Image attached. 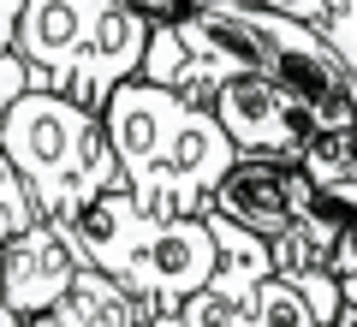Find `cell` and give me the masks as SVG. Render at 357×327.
Listing matches in <instances>:
<instances>
[{"label":"cell","mask_w":357,"mask_h":327,"mask_svg":"<svg viewBox=\"0 0 357 327\" xmlns=\"http://www.w3.org/2000/svg\"><path fill=\"white\" fill-rule=\"evenodd\" d=\"M256 327H321L310 310V291L286 274H268L256 291Z\"/></svg>","instance_id":"cell-11"},{"label":"cell","mask_w":357,"mask_h":327,"mask_svg":"<svg viewBox=\"0 0 357 327\" xmlns=\"http://www.w3.org/2000/svg\"><path fill=\"white\" fill-rule=\"evenodd\" d=\"M60 227V238L72 244L77 268H96V274L107 280H126L131 256H137L143 244V227H149V214L131 202V190H102L96 202H84V208L72 214V220H54Z\"/></svg>","instance_id":"cell-8"},{"label":"cell","mask_w":357,"mask_h":327,"mask_svg":"<svg viewBox=\"0 0 357 327\" xmlns=\"http://www.w3.org/2000/svg\"><path fill=\"white\" fill-rule=\"evenodd\" d=\"M18 13H24V0H0V48H13V36H18Z\"/></svg>","instance_id":"cell-18"},{"label":"cell","mask_w":357,"mask_h":327,"mask_svg":"<svg viewBox=\"0 0 357 327\" xmlns=\"http://www.w3.org/2000/svg\"><path fill=\"white\" fill-rule=\"evenodd\" d=\"M30 89V72H24V60H18L13 48H0V119H6V107H13L18 96Z\"/></svg>","instance_id":"cell-15"},{"label":"cell","mask_w":357,"mask_h":327,"mask_svg":"<svg viewBox=\"0 0 357 327\" xmlns=\"http://www.w3.org/2000/svg\"><path fill=\"white\" fill-rule=\"evenodd\" d=\"M149 18L126 0H24L13 54L24 60L30 89L66 96L102 114L107 96L143 72Z\"/></svg>","instance_id":"cell-2"},{"label":"cell","mask_w":357,"mask_h":327,"mask_svg":"<svg viewBox=\"0 0 357 327\" xmlns=\"http://www.w3.org/2000/svg\"><path fill=\"white\" fill-rule=\"evenodd\" d=\"M256 6H268V13H286V18H298V24H316L328 0H256Z\"/></svg>","instance_id":"cell-16"},{"label":"cell","mask_w":357,"mask_h":327,"mask_svg":"<svg viewBox=\"0 0 357 327\" xmlns=\"http://www.w3.org/2000/svg\"><path fill=\"white\" fill-rule=\"evenodd\" d=\"M126 6H131V13H143L149 24H167V18H178L191 0H126Z\"/></svg>","instance_id":"cell-17"},{"label":"cell","mask_w":357,"mask_h":327,"mask_svg":"<svg viewBox=\"0 0 357 327\" xmlns=\"http://www.w3.org/2000/svg\"><path fill=\"white\" fill-rule=\"evenodd\" d=\"M333 327H340V321H333Z\"/></svg>","instance_id":"cell-20"},{"label":"cell","mask_w":357,"mask_h":327,"mask_svg":"<svg viewBox=\"0 0 357 327\" xmlns=\"http://www.w3.org/2000/svg\"><path fill=\"white\" fill-rule=\"evenodd\" d=\"M77 280V256L60 238L54 220H36L30 232L0 244V298L18 310V321H42L54 303L66 298V286Z\"/></svg>","instance_id":"cell-7"},{"label":"cell","mask_w":357,"mask_h":327,"mask_svg":"<svg viewBox=\"0 0 357 327\" xmlns=\"http://www.w3.org/2000/svg\"><path fill=\"white\" fill-rule=\"evenodd\" d=\"M203 214H220V220H232L238 232L274 244V238L298 232L310 214H316V185H310V173L298 161L238 155V161L227 167V178L215 185V197H208Z\"/></svg>","instance_id":"cell-5"},{"label":"cell","mask_w":357,"mask_h":327,"mask_svg":"<svg viewBox=\"0 0 357 327\" xmlns=\"http://www.w3.org/2000/svg\"><path fill=\"white\" fill-rule=\"evenodd\" d=\"M107 149L119 161V185L131 190L149 220H178V214H203L238 149L215 126L208 107L155 89L143 77L119 84L102 107Z\"/></svg>","instance_id":"cell-1"},{"label":"cell","mask_w":357,"mask_h":327,"mask_svg":"<svg viewBox=\"0 0 357 327\" xmlns=\"http://www.w3.org/2000/svg\"><path fill=\"white\" fill-rule=\"evenodd\" d=\"M215 268H220V250H215L208 220L203 214H178V220H149L143 227V244L119 286L137 298L149 327H173L178 310L215 280Z\"/></svg>","instance_id":"cell-4"},{"label":"cell","mask_w":357,"mask_h":327,"mask_svg":"<svg viewBox=\"0 0 357 327\" xmlns=\"http://www.w3.org/2000/svg\"><path fill=\"white\" fill-rule=\"evenodd\" d=\"M36 220H42V214H36V202H30L24 178H18L13 155L0 149V244H6V238H18V232H30Z\"/></svg>","instance_id":"cell-12"},{"label":"cell","mask_w":357,"mask_h":327,"mask_svg":"<svg viewBox=\"0 0 357 327\" xmlns=\"http://www.w3.org/2000/svg\"><path fill=\"white\" fill-rule=\"evenodd\" d=\"M333 280H340V315H357V214L345 220L340 244H333Z\"/></svg>","instance_id":"cell-14"},{"label":"cell","mask_w":357,"mask_h":327,"mask_svg":"<svg viewBox=\"0 0 357 327\" xmlns=\"http://www.w3.org/2000/svg\"><path fill=\"white\" fill-rule=\"evenodd\" d=\"M208 114L227 131L238 155H274V161H298L304 143L316 137V119L286 96L268 72H238L208 96Z\"/></svg>","instance_id":"cell-6"},{"label":"cell","mask_w":357,"mask_h":327,"mask_svg":"<svg viewBox=\"0 0 357 327\" xmlns=\"http://www.w3.org/2000/svg\"><path fill=\"white\" fill-rule=\"evenodd\" d=\"M0 327H24V321H18V310H13L6 298H0Z\"/></svg>","instance_id":"cell-19"},{"label":"cell","mask_w":357,"mask_h":327,"mask_svg":"<svg viewBox=\"0 0 357 327\" xmlns=\"http://www.w3.org/2000/svg\"><path fill=\"white\" fill-rule=\"evenodd\" d=\"M298 167L310 173V185L321 190L328 202L357 214V126H333V131H316L298 155Z\"/></svg>","instance_id":"cell-10"},{"label":"cell","mask_w":357,"mask_h":327,"mask_svg":"<svg viewBox=\"0 0 357 327\" xmlns=\"http://www.w3.org/2000/svg\"><path fill=\"white\" fill-rule=\"evenodd\" d=\"M310 30H316V36L345 60V72L357 77V0H328V6H321V18H316Z\"/></svg>","instance_id":"cell-13"},{"label":"cell","mask_w":357,"mask_h":327,"mask_svg":"<svg viewBox=\"0 0 357 327\" xmlns=\"http://www.w3.org/2000/svg\"><path fill=\"white\" fill-rule=\"evenodd\" d=\"M0 149L13 155L42 220H72L102 190H119V161L107 149L102 114H89L66 96H48V89H24L6 107Z\"/></svg>","instance_id":"cell-3"},{"label":"cell","mask_w":357,"mask_h":327,"mask_svg":"<svg viewBox=\"0 0 357 327\" xmlns=\"http://www.w3.org/2000/svg\"><path fill=\"white\" fill-rule=\"evenodd\" d=\"M143 321H149V315L137 310V298H131L119 280L96 274V268H77V280L66 286V298L30 327H143Z\"/></svg>","instance_id":"cell-9"}]
</instances>
